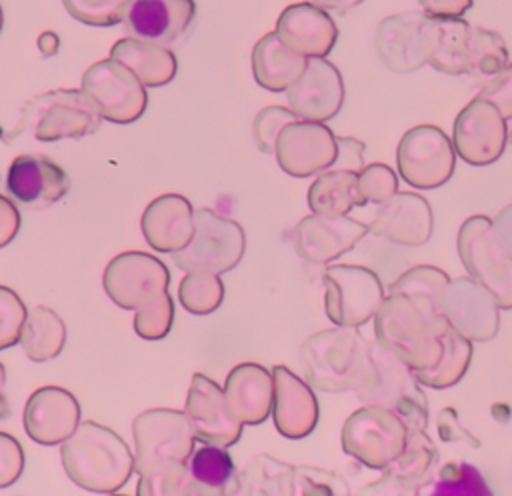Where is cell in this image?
<instances>
[{"mask_svg": "<svg viewBox=\"0 0 512 496\" xmlns=\"http://www.w3.org/2000/svg\"><path fill=\"white\" fill-rule=\"evenodd\" d=\"M138 496H178L186 462L194 450V430L182 410L148 408L132 422Z\"/></svg>", "mask_w": 512, "mask_h": 496, "instance_id": "1", "label": "cell"}, {"mask_svg": "<svg viewBox=\"0 0 512 496\" xmlns=\"http://www.w3.org/2000/svg\"><path fill=\"white\" fill-rule=\"evenodd\" d=\"M450 326L428 294L388 292L374 314L376 340L402 358L414 372L432 370L444 354V332Z\"/></svg>", "mask_w": 512, "mask_h": 496, "instance_id": "2", "label": "cell"}, {"mask_svg": "<svg viewBox=\"0 0 512 496\" xmlns=\"http://www.w3.org/2000/svg\"><path fill=\"white\" fill-rule=\"evenodd\" d=\"M60 460L66 476L80 488L112 494L134 472V454L120 434L94 420H84L62 442Z\"/></svg>", "mask_w": 512, "mask_h": 496, "instance_id": "3", "label": "cell"}, {"mask_svg": "<svg viewBox=\"0 0 512 496\" xmlns=\"http://www.w3.org/2000/svg\"><path fill=\"white\" fill-rule=\"evenodd\" d=\"M304 380L328 394L354 390L370 368V340L358 326H336L308 336L300 346Z\"/></svg>", "mask_w": 512, "mask_h": 496, "instance_id": "4", "label": "cell"}, {"mask_svg": "<svg viewBox=\"0 0 512 496\" xmlns=\"http://www.w3.org/2000/svg\"><path fill=\"white\" fill-rule=\"evenodd\" d=\"M354 392L362 404L398 412L408 430L428 426V400L416 372L378 340L370 342V368Z\"/></svg>", "mask_w": 512, "mask_h": 496, "instance_id": "5", "label": "cell"}, {"mask_svg": "<svg viewBox=\"0 0 512 496\" xmlns=\"http://www.w3.org/2000/svg\"><path fill=\"white\" fill-rule=\"evenodd\" d=\"M100 120L102 116L82 90L56 88L30 98L6 136L16 138L28 132L40 142L82 138L96 132Z\"/></svg>", "mask_w": 512, "mask_h": 496, "instance_id": "6", "label": "cell"}, {"mask_svg": "<svg viewBox=\"0 0 512 496\" xmlns=\"http://www.w3.org/2000/svg\"><path fill=\"white\" fill-rule=\"evenodd\" d=\"M458 256L468 274L484 284L498 306L512 308V252L502 242L492 218L474 214L458 230Z\"/></svg>", "mask_w": 512, "mask_h": 496, "instance_id": "7", "label": "cell"}, {"mask_svg": "<svg viewBox=\"0 0 512 496\" xmlns=\"http://www.w3.org/2000/svg\"><path fill=\"white\" fill-rule=\"evenodd\" d=\"M246 250L244 228L212 208L194 210V234L190 242L172 254L184 272L224 274L236 268Z\"/></svg>", "mask_w": 512, "mask_h": 496, "instance_id": "8", "label": "cell"}, {"mask_svg": "<svg viewBox=\"0 0 512 496\" xmlns=\"http://www.w3.org/2000/svg\"><path fill=\"white\" fill-rule=\"evenodd\" d=\"M408 426L390 408L364 404L342 426V450L368 468H386L404 448Z\"/></svg>", "mask_w": 512, "mask_h": 496, "instance_id": "9", "label": "cell"}, {"mask_svg": "<svg viewBox=\"0 0 512 496\" xmlns=\"http://www.w3.org/2000/svg\"><path fill=\"white\" fill-rule=\"evenodd\" d=\"M80 90L96 112L114 124L136 122L148 106V92L140 78L122 62L104 58L82 74Z\"/></svg>", "mask_w": 512, "mask_h": 496, "instance_id": "10", "label": "cell"}, {"mask_svg": "<svg viewBox=\"0 0 512 496\" xmlns=\"http://www.w3.org/2000/svg\"><path fill=\"white\" fill-rule=\"evenodd\" d=\"M324 310L336 326H362L378 312L384 288L374 270L358 264H332L322 274Z\"/></svg>", "mask_w": 512, "mask_h": 496, "instance_id": "11", "label": "cell"}, {"mask_svg": "<svg viewBox=\"0 0 512 496\" xmlns=\"http://www.w3.org/2000/svg\"><path fill=\"white\" fill-rule=\"evenodd\" d=\"M400 178L420 190H432L450 180L456 168V150L448 134L432 124L404 132L396 148Z\"/></svg>", "mask_w": 512, "mask_h": 496, "instance_id": "12", "label": "cell"}, {"mask_svg": "<svg viewBox=\"0 0 512 496\" xmlns=\"http://www.w3.org/2000/svg\"><path fill=\"white\" fill-rule=\"evenodd\" d=\"M102 286L110 300L126 310H136L168 292V266L140 250H128L114 256L102 274Z\"/></svg>", "mask_w": 512, "mask_h": 496, "instance_id": "13", "label": "cell"}, {"mask_svg": "<svg viewBox=\"0 0 512 496\" xmlns=\"http://www.w3.org/2000/svg\"><path fill=\"white\" fill-rule=\"evenodd\" d=\"M506 142V118L490 100L476 96L458 112L452 128V144L464 162L488 166L502 156Z\"/></svg>", "mask_w": 512, "mask_h": 496, "instance_id": "14", "label": "cell"}, {"mask_svg": "<svg viewBox=\"0 0 512 496\" xmlns=\"http://www.w3.org/2000/svg\"><path fill=\"white\" fill-rule=\"evenodd\" d=\"M438 308L450 326L472 342H486L498 334L500 306L492 292L472 276L450 280L438 296Z\"/></svg>", "mask_w": 512, "mask_h": 496, "instance_id": "15", "label": "cell"}, {"mask_svg": "<svg viewBox=\"0 0 512 496\" xmlns=\"http://www.w3.org/2000/svg\"><path fill=\"white\" fill-rule=\"evenodd\" d=\"M338 144L334 132L324 122L294 120L282 128L276 140L278 166L296 178H306L328 170L336 160Z\"/></svg>", "mask_w": 512, "mask_h": 496, "instance_id": "16", "label": "cell"}, {"mask_svg": "<svg viewBox=\"0 0 512 496\" xmlns=\"http://www.w3.org/2000/svg\"><path fill=\"white\" fill-rule=\"evenodd\" d=\"M184 412L192 424L196 440L202 444L228 448L242 436L244 424L230 410L224 388L202 372L192 376Z\"/></svg>", "mask_w": 512, "mask_h": 496, "instance_id": "17", "label": "cell"}, {"mask_svg": "<svg viewBox=\"0 0 512 496\" xmlns=\"http://www.w3.org/2000/svg\"><path fill=\"white\" fill-rule=\"evenodd\" d=\"M440 454L426 430H408L402 452L382 468V476L366 484L358 494H392L412 496L422 494V488H430Z\"/></svg>", "mask_w": 512, "mask_h": 496, "instance_id": "18", "label": "cell"}, {"mask_svg": "<svg viewBox=\"0 0 512 496\" xmlns=\"http://www.w3.org/2000/svg\"><path fill=\"white\" fill-rule=\"evenodd\" d=\"M368 232V224L346 214L326 216L312 212L296 224L292 242L302 260L310 264H328L350 252Z\"/></svg>", "mask_w": 512, "mask_h": 496, "instance_id": "19", "label": "cell"}, {"mask_svg": "<svg viewBox=\"0 0 512 496\" xmlns=\"http://www.w3.org/2000/svg\"><path fill=\"white\" fill-rule=\"evenodd\" d=\"M68 190V174L48 156L20 154L8 166L6 192L24 208H48L62 200Z\"/></svg>", "mask_w": 512, "mask_h": 496, "instance_id": "20", "label": "cell"}, {"mask_svg": "<svg viewBox=\"0 0 512 496\" xmlns=\"http://www.w3.org/2000/svg\"><path fill=\"white\" fill-rule=\"evenodd\" d=\"M428 18L424 12L408 10L380 20L374 34V48L386 68L408 74L426 64Z\"/></svg>", "mask_w": 512, "mask_h": 496, "instance_id": "21", "label": "cell"}, {"mask_svg": "<svg viewBox=\"0 0 512 496\" xmlns=\"http://www.w3.org/2000/svg\"><path fill=\"white\" fill-rule=\"evenodd\" d=\"M22 424L36 444H62L80 424V404L62 386H40L26 400Z\"/></svg>", "mask_w": 512, "mask_h": 496, "instance_id": "22", "label": "cell"}, {"mask_svg": "<svg viewBox=\"0 0 512 496\" xmlns=\"http://www.w3.org/2000/svg\"><path fill=\"white\" fill-rule=\"evenodd\" d=\"M290 110L312 122L334 118L344 102V82L340 70L326 58H308L302 76L286 90Z\"/></svg>", "mask_w": 512, "mask_h": 496, "instance_id": "23", "label": "cell"}, {"mask_svg": "<svg viewBox=\"0 0 512 496\" xmlns=\"http://www.w3.org/2000/svg\"><path fill=\"white\" fill-rule=\"evenodd\" d=\"M370 232L400 246H422L432 238L434 214L424 196L396 192L378 206Z\"/></svg>", "mask_w": 512, "mask_h": 496, "instance_id": "24", "label": "cell"}, {"mask_svg": "<svg viewBox=\"0 0 512 496\" xmlns=\"http://www.w3.org/2000/svg\"><path fill=\"white\" fill-rule=\"evenodd\" d=\"M272 376V418L276 430L288 440L306 438L316 428L320 418V408L312 386L284 364H276L272 368Z\"/></svg>", "mask_w": 512, "mask_h": 496, "instance_id": "25", "label": "cell"}, {"mask_svg": "<svg viewBox=\"0 0 512 496\" xmlns=\"http://www.w3.org/2000/svg\"><path fill=\"white\" fill-rule=\"evenodd\" d=\"M280 40L306 58H324L338 40V28L332 16L314 2H296L286 6L274 30Z\"/></svg>", "mask_w": 512, "mask_h": 496, "instance_id": "26", "label": "cell"}, {"mask_svg": "<svg viewBox=\"0 0 512 496\" xmlns=\"http://www.w3.org/2000/svg\"><path fill=\"white\" fill-rule=\"evenodd\" d=\"M194 14V0H132L122 22L128 36L168 46L188 30Z\"/></svg>", "mask_w": 512, "mask_h": 496, "instance_id": "27", "label": "cell"}, {"mask_svg": "<svg viewBox=\"0 0 512 496\" xmlns=\"http://www.w3.org/2000/svg\"><path fill=\"white\" fill-rule=\"evenodd\" d=\"M140 228L156 252H178L194 234V208L182 194L156 196L142 212Z\"/></svg>", "mask_w": 512, "mask_h": 496, "instance_id": "28", "label": "cell"}, {"mask_svg": "<svg viewBox=\"0 0 512 496\" xmlns=\"http://www.w3.org/2000/svg\"><path fill=\"white\" fill-rule=\"evenodd\" d=\"M224 394L234 416L248 426L262 424L272 414L274 376L258 362L234 366L224 382Z\"/></svg>", "mask_w": 512, "mask_h": 496, "instance_id": "29", "label": "cell"}, {"mask_svg": "<svg viewBox=\"0 0 512 496\" xmlns=\"http://www.w3.org/2000/svg\"><path fill=\"white\" fill-rule=\"evenodd\" d=\"M474 26L464 18H428L426 64L450 76H470Z\"/></svg>", "mask_w": 512, "mask_h": 496, "instance_id": "30", "label": "cell"}, {"mask_svg": "<svg viewBox=\"0 0 512 496\" xmlns=\"http://www.w3.org/2000/svg\"><path fill=\"white\" fill-rule=\"evenodd\" d=\"M238 490V470L226 448L204 444L192 450L178 496H234Z\"/></svg>", "mask_w": 512, "mask_h": 496, "instance_id": "31", "label": "cell"}, {"mask_svg": "<svg viewBox=\"0 0 512 496\" xmlns=\"http://www.w3.org/2000/svg\"><path fill=\"white\" fill-rule=\"evenodd\" d=\"M308 58L286 46L276 32L264 34L252 48V74L254 80L270 90H288L306 70Z\"/></svg>", "mask_w": 512, "mask_h": 496, "instance_id": "32", "label": "cell"}, {"mask_svg": "<svg viewBox=\"0 0 512 496\" xmlns=\"http://www.w3.org/2000/svg\"><path fill=\"white\" fill-rule=\"evenodd\" d=\"M110 58L128 66L150 88L172 82L178 70L176 56L168 46L132 36L116 40L110 48Z\"/></svg>", "mask_w": 512, "mask_h": 496, "instance_id": "33", "label": "cell"}, {"mask_svg": "<svg viewBox=\"0 0 512 496\" xmlns=\"http://www.w3.org/2000/svg\"><path fill=\"white\" fill-rule=\"evenodd\" d=\"M66 344V324L48 306H36L28 312L20 346L24 354L34 362H46L56 358Z\"/></svg>", "mask_w": 512, "mask_h": 496, "instance_id": "34", "label": "cell"}, {"mask_svg": "<svg viewBox=\"0 0 512 496\" xmlns=\"http://www.w3.org/2000/svg\"><path fill=\"white\" fill-rule=\"evenodd\" d=\"M358 172L328 168L308 188V206L316 214L340 216L348 214L354 206H360Z\"/></svg>", "mask_w": 512, "mask_h": 496, "instance_id": "35", "label": "cell"}, {"mask_svg": "<svg viewBox=\"0 0 512 496\" xmlns=\"http://www.w3.org/2000/svg\"><path fill=\"white\" fill-rule=\"evenodd\" d=\"M294 466L270 454L254 456L238 472V494L246 496H292Z\"/></svg>", "mask_w": 512, "mask_h": 496, "instance_id": "36", "label": "cell"}, {"mask_svg": "<svg viewBox=\"0 0 512 496\" xmlns=\"http://www.w3.org/2000/svg\"><path fill=\"white\" fill-rule=\"evenodd\" d=\"M444 354L442 360L426 372H416L422 386H430L436 390L454 386L466 374L472 360V340L456 332L452 326L446 328L444 336Z\"/></svg>", "mask_w": 512, "mask_h": 496, "instance_id": "37", "label": "cell"}, {"mask_svg": "<svg viewBox=\"0 0 512 496\" xmlns=\"http://www.w3.org/2000/svg\"><path fill=\"white\" fill-rule=\"evenodd\" d=\"M180 304L196 316L214 312L224 300V284L214 272H188L178 286Z\"/></svg>", "mask_w": 512, "mask_h": 496, "instance_id": "38", "label": "cell"}, {"mask_svg": "<svg viewBox=\"0 0 512 496\" xmlns=\"http://www.w3.org/2000/svg\"><path fill=\"white\" fill-rule=\"evenodd\" d=\"M434 490V496H478V494H490L486 482L482 480L480 472L460 460H452L444 464L436 478L430 484Z\"/></svg>", "mask_w": 512, "mask_h": 496, "instance_id": "39", "label": "cell"}, {"mask_svg": "<svg viewBox=\"0 0 512 496\" xmlns=\"http://www.w3.org/2000/svg\"><path fill=\"white\" fill-rule=\"evenodd\" d=\"M350 488L346 480L324 468L294 466L292 496H348Z\"/></svg>", "mask_w": 512, "mask_h": 496, "instance_id": "40", "label": "cell"}, {"mask_svg": "<svg viewBox=\"0 0 512 496\" xmlns=\"http://www.w3.org/2000/svg\"><path fill=\"white\" fill-rule=\"evenodd\" d=\"M174 322V300L166 292L150 304L136 308L134 332L144 340H162Z\"/></svg>", "mask_w": 512, "mask_h": 496, "instance_id": "41", "label": "cell"}, {"mask_svg": "<svg viewBox=\"0 0 512 496\" xmlns=\"http://www.w3.org/2000/svg\"><path fill=\"white\" fill-rule=\"evenodd\" d=\"M132 0H62L66 12L88 26H114L124 20Z\"/></svg>", "mask_w": 512, "mask_h": 496, "instance_id": "42", "label": "cell"}, {"mask_svg": "<svg viewBox=\"0 0 512 496\" xmlns=\"http://www.w3.org/2000/svg\"><path fill=\"white\" fill-rule=\"evenodd\" d=\"M356 188H358L360 206L368 202L382 204L384 200H388L392 194L398 192V174L388 164L372 162L358 172Z\"/></svg>", "mask_w": 512, "mask_h": 496, "instance_id": "43", "label": "cell"}, {"mask_svg": "<svg viewBox=\"0 0 512 496\" xmlns=\"http://www.w3.org/2000/svg\"><path fill=\"white\" fill-rule=\"evenodd\" d=\"M450 282V276L436 266L420 264L412 266L404 274H400L388 288V292H406V294H428L438 298L440 292Z\"/></svg>", "mask_w": 512, "mask_h": 496, "instance_id": "44", "label": "cell"}, {"mask_svg": "<svg viewBox=\"0 0 512 496\" xmlns=\"http://www.w3.org/2000/svg\"><path fill=\"white\" fill-rule=\"evenodd\" d=\"M294 120H298V116L286 106L272 104V106L262 108L252 122V136H254L258 150L264 154H272L276 148L278 134L282 132V128L286 124H290Z\"/></svg>", "mask_w": 512, "mask_h": 496, "instance_id": "45", "label": "cell"}, {"mask_svg": "<svg viewBox=\"0 0 512 496\" xmlns=\"http://www.w3.org/2000/svg\"><path fill=\"white\" fill-rule=\"evenodd\" d=\"M28 310L22 298L8 286L0 284V350L20 342Z\"/></svg>", "mask_w": 512, "mask_h": 496, "instance_id": "46", "label": "cell"}, {"mask_svg": "<svg viewBox=\"0 0 512 496\" xmlns=\"http://www.w3.org/2000/svg\"><path fill=\"white\" fill-rule=\"evenodd\" d=\"M24 466V448L12 434L0 430V490L16 484L24 472Z\"/></svg>", "mask_w": 512, "mask_h": 496, "instance_id": "47", "label": "cell"}, {"mask_svg": "<svg viewBox=\"0 0 512 496\" xmlns=\"http://www.w3.org/2000/svg\"><path fill=\"white\" fill-rule=\"evenodd\" d=\"M478 96L490 100L506 120H512V62H508L502 72L488 78Z\"/></svg>", "mask_w": 512, "mask_h": 496, "instance_id": "48", "label": "cell"}, {"mask_svg": "<svg viewBox=\"0 0 512 496\" xmlns=\"http://www.w3.org/2000/svg\"><path fill=\"white\" fill-rule=\"evenodd\" d=\"M436 426H438V436L444 442H466L472 448L480 446V440L476 436H472L458 420V412L452 406H446L440 410L438 418H436Z\"/></svg>", "mask_w": 512, "mask_h": 496, "instance_id": "49", "label": "cell"}, {"mask_svg": "<svg viewBox=\"0 0 512 496\" xmlns=\"http://www.w3.org/2000/svg\"><path fill=\"white\" fill-rule=\"evenodd\" d=\"M336 144H338V152H336V160L330 168L334 170H350V172H360L366 164H364V142H360L358 138L352 136H336Z\"/></svg>", "mask_w": 512, "mask_h": 496, "instance_id": "50", "label": "cell"}, {"mask_svg": "<svg viewBox=\"0 0 512 496\" xmlns=\"http://www.w3.org/2000/svg\"><path fill=\"white\" fill-rule=\"evenodd\" d=\"M20 222L22 218L14 200H8L0 194V248L14 240V236L20 230Z\"/></svg>", "mask_w": 512, "mask_h": 496, "instance_id": "51", "label": "cell"}, {"mask_svg": "<svg viewBox=\"0 0 512 496\" xmlns=\"http://www.w3.org/2000/svg\"><path fill=\"white\" fill-rule=\"evenodd\" d=\"M422 12L432 18H462L472 0H418Z\"/></svg>", "mask_w": 512, "mask_h": 496, "instance_id": "52", "label": "cell"}, {"mask_svg": "<svg viewBox=\"0 0 512 496\" xmlns=\"http://www.w3.org/2000/svg\"><path fill=\"white\" fill-rule=\"evenodd\" d=\"M492 222H494V228H496V232L500 234L502 242H504L506 248L512 252V204L504 206V208L496 214V218H494Z\"/></svg>", "mask_w": 512, "mask_h": 496, "instance_id": "53", "label": "cell"}, {"mask_svg": "<svg viewBox=\"0 0 512 496\" xmlns=\"http://www.w3.org/2000/svg\"><path fill=\"white\" fill-rule=\"evenodd\" d=\"M316 6L324 8V10H336V12H344L350 10L354 6H358L362 0H312Z\"/></svg>", "mask_w": 512, "mask_h": 496, "instance_id": "54", "label": "cell"}, {"mask_svg": "<svg viewBox=\"0 0 512 496\" xmlns=\"http://www.w3.org/2000/svg\"><path fill=\"white\" fill-rule=\"evenodd\" d=\"M38 46H40V50H42L46 56H50V54L56 52V48H58V36H54L52 32H44V34L38 38Z\"/></svg>", "mask_w": 512, "mask_h": 496, "instance_id": "55", "label": "cell"}, {"mask_svg": "<svg viewBox=\"0 0 512 496\" xmlns=\"http://www.w3.org/2000/svg\"><path fill=\"white\" fill-rule=\"evenodd\" d=\"M4 384H6V368H4V364L0 362V418L10 412V410H8V404H6V400H4V394H2Z\"/></svg>", "mask_w": 512, "mask_h": 496, "instance_id": "56", "label": "cell"}, {"mask_svg": "<svg viewBox=\"0 0 512 496\" xmlns=\"http://www.w3.org/2000/svg\"><path fill=\"white\" fill-rule=\"evenodd\" d=\"M2 26H4V12H2V6H0V32H2Z\"/></svg>", "mask_w": 512, "mask_h": 496, "instance_id": "57", "label": "cell"}, {"mask_svg": "<svg viewBox=\"0 0 512 496\" xmlns=\"http://www.w3.org/2000/svg\"><path fill=\"white\" fill-rule=\"evenodd\" d=\"M508 142H510V144H512V124H510V126H508Z\"/></svg>", "mask_w": 512, "mask_h": 496, "instance_id": "58", "label": "cell"}]
</instances>
